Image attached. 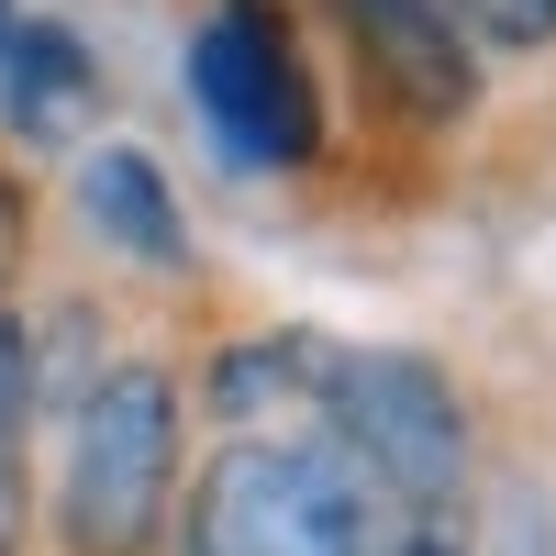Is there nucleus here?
<instances>
[{"label":"nucleus","mask_w":556,"mask_h":556,"mask_svg":"<svg viewBox=\"0 0 556 556\" xmlns=\"http://www.w3.org/2000/svg\"><path fill=\"white\" fill-rule=\"evenodd\" d=\"M312 412H323V456L401 513H434L468 490V401L434 356H401V345L323 356Z\"/></svg>","instance_id":"2"},{"label":"nucleus","mask_w":556,"mask_h":556,"mask_svg":"<svg viewBox=\"0 0 556 556\" xmlns=\"http://www.w3.org/2000/svg\"><path fill=\"white\" fill-rule=\"evenodd\" d=\"M12 256H23V201L0 190V290H12Z\"/></svg>","instance_id":"12"},{"label":"nucleus","mask_w":556,"mask_h":556,"mask_svg":"<svg viewBox=\"0 0 556 556\" xmlns=\"http://www.w3.org/2000/svg\"><path fill=\"white\" fill-rule=\"evenodd\" d=\"M178 556H367V490L301 434H235L190 479Z\"/></svg>","instance_id":"3"},{"label":"nucleus","mask_w":556,"mask_h":556,"mask_svg":"<svg viewBox=\"0 0 556 556\" xmlns=\"http://www.w3.org/2000/svg\"><path fill=\"white\" fill-rule=\"evenodd\" d=\"M0 34H12V0H0Z\"/></svg>","instance_id":"14"},{"label":"nucleus","mask_w":556,"mask_h":556,"mask_svg":"<svg viewBox=\"0 0 556 556\" xmlns=\"http://www.w3.org/2000/svg\"><path fill=\"white\" fill-rule=\"evenodd\" d=\"M78 201H89V223H101L123 256H146V267H190V223H178L167 167H156L146 146H101V156L78 167Z\"/></svg>","instance_id":"7"},{"label":"nucleus","mask_w":556,"mask_h":556,"mask_svg":"<svg viewBox=\"0 0 556 556\" xmlns=\"http://www.w3.org/2000/svg\"><path fill=\"white\" fill-rule=\"evenodd\" d=\"M23 424H34V334L0 301V456H23Z\"/></svg>","instance_id":"10"},{"label":"nucleus","mask_w":556,"mask_h":556,"mask_svg":"<svg viewBox=\"0 0 556 556\" xmlns=\"http://www.w3.org/2000/svg\"><path fill=\"white\" fill-rule=\"evenodd\" d=\"M323 356L334 345H312V334H256V345H223L212 356V412L223 424H267V412H312L323 390Z\"/></svg>","instance_id":"8"},{"label":"nucleus","mask_w":556,"mask_h":556,"mask_svg":"<svg viewBox=\"0 0 556 556\" xmlns=\"http://www.w3.org/2000/svg\"><path fill=\"white\" fill-rule=\"evenodd\" d=\"M456 34L501 45V56H534V45H556V0H445Z\"/></svg>","instance_id":"9"},{"label":"nucleus","mask_w":556,"mask_h":556,"mask_svg":"<svg viewBox=\"0 0 556 556\" xmlns=\"http://www.w3.org/2000/svg\"><path fill=\"white\" fill-rule=\"evenodd\" d=\"M334 12L356 34L367 78H379L424 134H456V123L479 112V45L456 34L445 0H334Z\"/></svg>","instance_id":"5"},{"label":"nucleus","mask_w":556,"mask_h":556,"mask_svg":"<svg viewBox=\"0 0 556 556\" xmlns=\"http://www.w3.org/2000/svg\"><path fill=\"white\" fill-rule=\"evenodd\" d=\"M23 523H34V490H23V456H0V556H23Z\"/></svg>","instance_id":"11"},{"label":"nucleus","mask_w":556,"mask_h":556,"mask_svg":"<svg viewBox=\"0 0 556 556\" xmlns=\"http://www.w3.org/2000/svg\"><path fill=\"white\" fill-rule=\"evenodd\" d=\"M190 101L235 167H312L323 156V89H312L278 0H223L190 34Z\"/></svg>","instance_id":"4"},{"label":"nucleus","mask_w":556,"mask_h":556,"mask_svg":"<svg viewBox=\"0 0 556 556\" xmlns=\"http://www.w3.org/2000/svg\"><path fill=\"white\" fill-rule=\"evenodd\" d=\"M167 513H178V379L123 356L78 390L56 534H67V556H146L167 534Z\"/></svg>","instance_id":"1"},{"label":"nucleus","mask_w":556,"mask_h":556,"mask_svg":"<svg viewBox=\"0 0 556 556\" xmlns=\"http://www.w3.org/2000/svg\"><path fill=\"white\" fill-rule=\"evenodd\" d=\"M390 556H468L456 534H412V545H390Z\"/></svg>","instance_id":"13"},{"label":"nucleus","mask_w":556,"mask_h":556,"mask_svg":"<svg viewBox=\"0 0 556 556\" xmlns=\"http://www.w3.org/2000/svg\"><path fill=\"white\" fill-rule=\"evenodd\" d=\"M89 112H101V67H89V45L67 23H12L0 34V123H23L45 146V134H67Z\"/></svg>","instance_id":"6"}]
</instances>
